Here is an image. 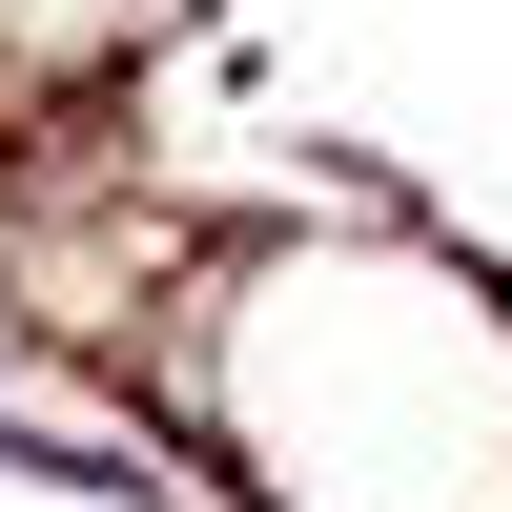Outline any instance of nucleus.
Instances as JSON below:
<instances>
[{
	"mask_svg": "<svg viewBox=\"0 0 512 512\" xmlns=\"http://www.w3.org/2000/svg\"><path fill=\"white\" fill-rule=\"evenodd\" d=\"M205 410L287 512H512V308L410 246L267 267Z\"/></svg>",
	"mask_w": 512,
	"mask_h": 512,
	"instance_id": "f257e3e1",
	"label": "nucleus"
}]
</instances>
